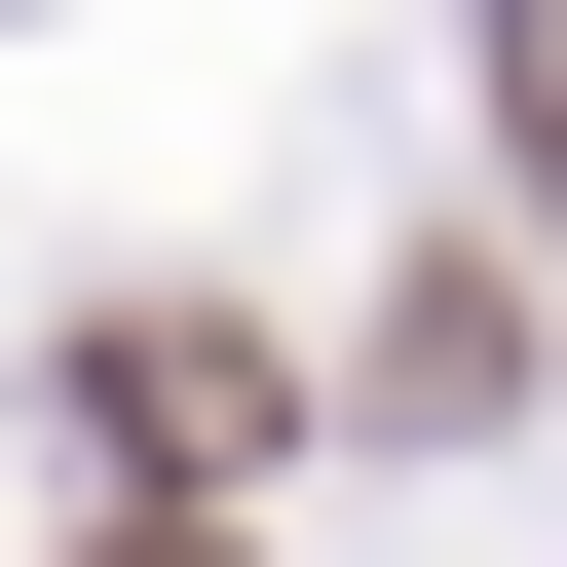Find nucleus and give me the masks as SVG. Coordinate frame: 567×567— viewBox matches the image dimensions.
I'll return each instance as SVG.
<instances>
[{"instance_id": "f257e3e1", "label": "nucleus", "mask_w": 567, "mask_h": 567, "mask_svg": "<svg viewBox=\"0 0 567 567\" xmlns=\"http://www.w3.org/2000/svg\"><path fill=\"white\" fill-rule=\"evenodd\" d=\"M492 114H529V189H567V0H492Z\"/></svg>"}]
</instances>
